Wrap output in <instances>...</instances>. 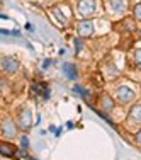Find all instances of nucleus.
Instances as JSON below:
<instances>
[{
	"instance_id": "nucleus-14",
	"label": "nucleus",
	"mask_w": 141,
	"mask_h": 160,
	"mask_svg": "<svg viewBox=\"0 0 141 160\" xmlns=\"http://www.w3.org/2000/svg\"><path fill=\"white\" fill-rule=\"evenodd\" d=\"M65 70L68 72V77L70 78H75V68L70 67V65H65Z\"/></svg>"
},
{
	"instance_id": "nucleus-6",
	"label": "nucleus",
	"mask_w": 141,
	"mask_h": 160,
	"mask_svg": "<svg viewBox=\"0 0 141 160\" xmlns=\"http://www.w3.org/2000/svg\"><path fill=\"white\" fill-rule=\"evenodd\" d=\"M19 70V62L12 56H3L2 58V72L5 75H14Z\"/></svg>"
},
{
	"instance_id": "nucleus-11",
	"label": "nucleus",
	"mask_w": 141,
	"mask_h": 160,
	"mask_svg": "<svg viewBox=\"0 0 141 160\" xmlns=\"http://www.w3.org/2000/svg\"><path fill=\"white\" fill-rule=\"evenodd\" d=\"M133 19L136 22H141V2L134 3V7H133Z\"/></svg>"
},
{
	"instance_id": "nucleus-2",
	"label": "nucleus",
	"mask_w": 141,
	"mask_h": 160,
	"mask_svg": "<svg viewBox=\"0 0 141 160\" xmlns=\"http://www.w3.org/2000/svg\"><path fill=\"white\" fill-rule=\"evenodd\" d=\"M17 123H14V119H10L9 116H5L2 119V136L5 140H12L17 135Z\"/></svg>"
},
{
	"instance_id": "nucleus-9",
	"label": "nucleus",
	"mask_w": 141,
	"mask_h": 160,
	"mask_svg": "<svg viewBox=\"0 0 141 160\" xmlns=\"http://www.w3.org/2000/svg\"><path fill=\"white\" fill-rule=\"evenodd\" d=\"M99 106H100V111H102V112L109 114V112L114 109V101H112V97H110L109 94H102V96H100V101H99Z\"/></svg>"
},
{
	"instance_id": "nucleus-10",
	"label": "nucleus",
	"mask_w": 141,
	"mask_h": 160,
	"mask_svg": "<svg viewBox=\"0 0 141 160\" xmlns=\"http://www.w3.org/2000/svg\"><path fill=\"white\" fill-rule=\"evenodd\" d=\"M16 145L10 143V142H2L0 145V152H2L3 157H14V153H16Z\"/></svg>"
},
{
	"instance_id": "nucleus-1",
	"label": "nucleus",
	"mask_w": 141,
	"mask_h": 160,
	"mask_svg": "<svg viewBox=\"0 0 141 160\" xmlns=\"http://www.w3.org/2000/svg\"><path fill=\"white\" fill-rule=\"evenodd\" d=\"M114 97H116V101L119 102V104L126 106V104H131V102L136 99V92L131 89V87H128V85H119L116 89Z\"/></svg>"
},
{
	"instance_id": "nucleus-8",
	"label": "nucleus",
	"mask_w": 141,
	"mask_h": 160,
	"mask_svg": "<svg viewBox=\"0 0 141 160\" xmlns=\"http://www.w3.org/2000/svg\"><path fill=\"white\" fill-rule=\"evenodd\" d=\"M19 112H21V114L17 116V124L22 129H29V126H31V112H29V109L27 108H22Z\"/></svg>"
},
{
	"instance_id": "nucleus-5",
	"label": "nucleus",
	"mask_w": 141,
	"mask_h": 160,
	"mask_svg": "<svg viewBox=\"0 0 141 160\" xmlns=\"http://www.w3.org/2000/svg\"><path fill=\"white\" fill-rule=\"evenodd\" d=\"M128 124L138 128L141 126V104H133L128 112Z\"/></svg>"
},
{
	"instance_id": "nucleus-12",
	"label": "nucleus",
	"mask_w": 141,
	"mask_h": 160,
	"mask_svg": "<svg viewBox=\"0 0 141 160\" xmlns=\"http://www.w3.org/2000/svg\"><path fill=\"white\" fill-rule=\"evenodd\" d=\"M133 62H134L136 68L141 72V49H134V55H133Z\"/></svg>"
},
{
	"instance_id": "nucleus-3",
	"label": "nucleus",
	"mask_w": 141,
	"mask_h": 160,
	"mask_svg": "<svg viewBox=\"0 0 141 160\" xmlns=\"http://www.w3.org/2000/svg\"><path fill=\"white\" fill-rule=\"evenodd\" d=\"M77 9H78L80 16L87 19L97 10V0H80V2L77 3Z\"/></svg>"
},
{
	"instance_id": "nucleus-7",
	"label": "nucleus",
	"mask_w": 141,
	"mask_h": 160,
	"mask_svg": "<svg viewBox=\"0 0 141 160\" xmlns=\"http://www.w3.org/2000/svg\"><path fill=\"white\" fill-rule=\"evenodd\" d=\"M107 10L112 16H123L128 10V5L124 0H107Z\"/></svg>"
},
{
	"instance_id": "nucleus-4",
	"label": "nucleus",
	"mask_w": 141,
	"mask_h": 160,
	"mask_svg": "<svg viewBox=\"0 0 141 160\" xmlns=\"http://www.w3.org/2000/svg\"><path fill=\"white\" fill-rule=\"evenodd\" d=\"M77 32L80 34L82 38H90L94 34V22L90 19H85L83 17L82 21L77 22Z\"/></svg>"
},
{
	"instance_id": "nucleus-13",
	"label": "nucleus",
	"mask_w": 141,
	"mask_h": 160,
	"mask_svg": "<svg viewBox=\"0 0 141 160\" xmlns=\"http://www.w3.org/2000/svg\"><path fill=\"white\" fill-rule=\"evenodd\" d=\"M133 140H134V143H136V145H138V147L141 148V128H139L138 131L134 133V138H133Z\"/></svg>"
}]
</instances>
